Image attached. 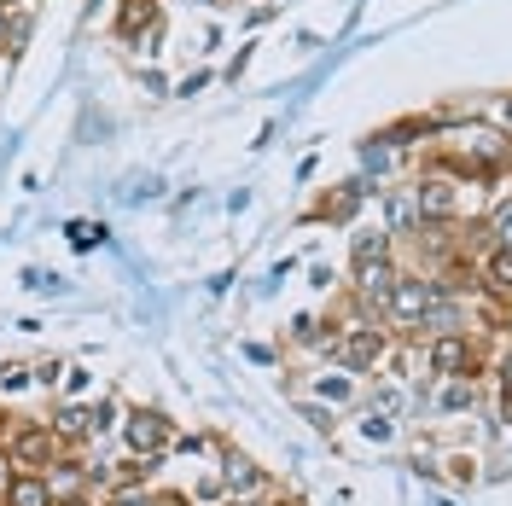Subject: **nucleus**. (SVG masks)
I'll use <instances>...</instances> for the list:
<instances>
[{
    "label": "nucleus",
    "mask_w": 512,
    "mask_h": 506,
    "mask_svg": "<svg viewBox=\"0 0 512 506\" xmlns=\"http://www.w3.org/2000/svg\"><path fill=\"white\" fill-rule=\"evenodd\" d=\"M501 117H507V123H512V99H507V111H501Z\"/></svg>",
    "instance_id": "nucleus-27"
},
{
    "label": "nucleus",
    "mask_w": 512,
    "mask_h": 506,
    "mask_svg": "<svg viewBox=\"0 0 512 506\" xmlns=\"http://www.w3.org/2000/svg\"><path fill=\"white\" fill-rule=\"evenodd\" d=\"M425 373L431 379H483V344L472 332H437V338H425Z\"/></svg>",
    "instance_id": "nucleus-2"
},
{
    "label": "nucleus",
    "mask_w": 512,
    "mask_h": 506,
    "mask_svg": "<svg viewBox=\"0 0 512 506\" xmlns=\"http://www.w3.org/2000/svg\"><path fill=\"white\" fill-rule=\"evenodd\" d=\"M373 262H396V239H390V233H355L350 268H373Z\"/></svg>",
    "instance_id": "nucleus-13"
},
{
    "label": "nucleus",
    "mask_w": 512,
    "mask_h": 506,
    "mask_svg": "<svg viewBox=\"0 0 512 506\" xmlns=\"http://www.w3.org/2000/svg\"><path fill=\"white\" fill-rule=\"evenodd\" d=\"M216 454H222V472L216 477H222V489L233 495V501H256V495L268 489V472L256 466L251 454H239L233 443H216Z\"/></svg>",
    "instance_id": "nucleus-7"
},
{
    "label": "nucleus",
    "mask_w": 512,
    "mask_h": 506,
    "mask_svg": "<svg viewBox=\"0 0 512 506\" xmlns=\"http://www.w3.org/2000/svg\"><path fill=\"white\" fill-rule=\"evenodd\" d=\"M495 408L512 419V349L501 355V361H495Z\"/></svg>",
    "instance_id": "nucleus-16"
},
{
    "label": "nucleus",
    "mask_w": 512,
    "mask_h": 506,
    "mask_svg": "<svg viewBox=\"0 0 512 506\" xmlns=\"http://www.w3.org/2000/svg\"><path fill=\"white\" fill-rule=\"evenodd\" d=\"M64 379V361H41L35 367V384H59Z\"/></svg>",
    "instance_id": "nucleus-23"
},
{
    "label": "nucleus",
    "mask_w": 512,
    "mask_h": 506,
    "mask_svg": "<svg viewBox=\"0 0 512 506\" xmlns=\"http://www.w3.org/2000/svg\"><path fill=\"white\" fill-rule=\"evenodd\" d=\"M94 437H105V431H117V425H123V419H117V402H94Z\"/></svg>",
    "instance_id": "nucleus-19"
},
{
    "label": "nucleus",
    "mask_w": 512,
    "mask_h": 506,
    "mask_svg": "<svg viewBox=\"0 0 512 506\" xmlns=\"http://www.w3.org/2000/svg\"><path fill=\"white\" fill-rule=\"evenodd\" d=\"M332 355H338L344 373H373L384 355H390V338H384V326H338Z\"/></svg>",
    "instance_id": "nucleus-6"
},
{
    "label": "nucleus",
    "mask_w": 512,
    "mask_h": 506,
    "mask_svg": "<svg viewBox=\"0 0 512 506\" xmlns=\"http://www.w3.org/2000/svg\"><path fill=\"white\" fill-rule=\"evenodd\" d=\"M483 233H489V245H512V198L489 210V227H483Z\"/></svg>",
    "instance_id": "nucleus-17"
},
{
    "label": "nucleus",
    "mask_w": 512,
    "mask_h": 506,
    "mask_svg": "<svg viewBox=\"0 0 512 506\" xmlns=\"http://www.w3.org/2000/svg\"><path fill=\"white\" fill-rule=\"evenodd\" d=\"M0 6H6V12H24V6H30V0H0Z\"/></svg>",
    "instance_id": "nucleus-26"
},
{
    "label": "nucleus",
    "mask_w": 512,
    "mask_h": 506,
    "mask_svg": "<svg viewBox=\"0 0 512 506\" xmlns=\"http://www.w3.org/2000/svg\"><path fill=\"white\" fill-rule=\"evenodd\" d=\"M152 506H198L187 489H152Z\"/></svg>",
    "instance_id": "nucleus-21"
},
{
    "label": "nucleus",
    "mask_w": 512,
    "mask_h": 506,
    "mask_svg": "<svg viewBox=\"0 0 512 506\" xmlns=\"http://www.w3.org/2000/svg\"><path fill=\"white\" fill-rule=\"evenodd\" d=\"M35 373L30 367H0V396H18V390H30Z\"/></svg>",
    "instance_id": "nucleus-18"
},
{
    "label": "nucleus",
    "mask_w": 512,
    "mask_h": 506,
    "mask_svg": "<svg viewBox=\"0 0 512 506\" xmlns=\"http://www.w3.org/2000/svg\"><path fill=\"white\" fill-rule=\"evenodd\" d=\"M0 53L12 59V12H6V6H0Z\"/></svg>",
    "instance_id": "nucleus-24"
},
{
    "label": "nucleus",
    "mask_w": 512,
    "mask_h": 506,
    "mask_svg": "<svg viewBox=\"0 0 512 506\" xmlns=\"http://www.w3.org/2000/svg\"><path fill=\"white\" fill-rule=\"evenodd\" d=\"M478 280L489 297H512V245H489L478 262Z\"/></svg>",
    "instance_id": "nucleus-11"
},
{
    "label": "nucleus",
    "mask_w": 512,
    "mask_h": 506,
    "mask_svg": "<svg viewBox=\"0 0 512 506\" xmlns=\"http://www.w3.org/2000/svg\"><path fill=\"white\" fill-rule=\"evenodd\" d=\"M163 12L158 0H123L117 6V41H140V47H158Z\"/></svg>",
    "instance_id": "nucleus-8"
},
{
    "label": "nucleus",
    "mask_w": 512,
    "mask_h": 506,
    "mask_svg": "<svg viewBox=\"0 0 512 506\" xmlns=\"http://www.w3.org/2000/svg\"><path fill=\"white\" fill-rule=\"evenodd\" d=\"M361 204H367V181H344V187H338V192H332V198L315 210V222H350Z\"/></svg>",
    "instance_id": "nucleus-12"
},
{
    "label": "nucleus",
    "mask_w": 512,
    "mask_h": 506,
    "mask_svg": "<svg viewBox=\"0 0 512 506\" xmlns=\"http://www.w3.org/2000/svg\"><path fill=\"white\" fill-rule=\"evenodd\" d=\"M478 402V379H437V413H466Z\"/></svg>",
    "instance_id": "nucleus-14"
},
{
    "label": "nucleus",
    "mask_w": 512,
    "mask_h": 506,
    "mask_svg": "<svg viewBox=\"0 0 512 506\" xmlns=\"http://www.w3.org/2000/svg\"><path fill=\"white\" fill-rule=\"evenodd\" d=\"M507 326H512V315H507Z\"/></svg>",
    "instance_id": "nucleus-29"
},
{
    "label": "nucleus",
    "mask_w": 512,
    "mask_h": 506,
    "mask_svg": "<svg viewBox=\"0 0 512 506\" xmlns=\"http://www.w3.org/2000/svg\"><path fill=\"white\" fill-rule=\"evenodd\" d=\"M117 431H123V448L134 460H163L175 448V419L163 408H128Z\"/></svg>",
    "instance_id": "nucleus-3"
},
{
    "label": "nucleus",
    "mask_w": 512,
    "mask_h": 506,
    "mask_svg": "<svg viewBox=\"0 0 512 506\" xmlns=\"http://www.w3.org/2000/svg\"><path fill=\"white\" fill-rule=\"evenodd\" d=\"M425 309H431V274H396V285L384 291V303H379V326L419 332Z\"/></svg>",
    "instance_id": "nucleus-4"
},
{
    "label": "nucleus",
    "mask_w": 512,
    "mask_h": 506,
    "mask_svg": "<svg viewBox=\"0 0 512 506\" xmlns=\"http://www.w3.org/2000/svg\"><path fill=\"white\" fill-rule=\"evenodd\" d=\"M414 210H419V233L454 227V216H460V187H454V175L425 169V175L414 181Z\"/></svg>",
    "instance_id": "nucleus-5"
},
{
    "label": "nucleus",
    "mask_w": 512,
    "mask_h": 506,
    "mask_svg": "<svg viewBox=\"0 0 512 506\" xmlns=\"http://www.w3.org/2000/svg\"><path fill=\"white\" fill-rule=\"evenodd\" d=\"M0 454L12 472H53V460L64 454V443L53 437L47 419H12L6 437H0Z\"/></svg>",
    "instance_id": "nucleus-1"
},
{
    "label": "nucleus",
    "mask_w": 512,
    "mask_h": 506,
    "mask_svg": "<svg viewBox=\"0 0 512 506\" xmlns=\"http://www.w3.org/2000/svg\"><path fill=\"white\" fill-rule=\"evenodd\" d=\"M0 506H59L47 472H12V483L0 489Z\"/></svg>",
    "instance_id": "nucleus-9"
},
{
    "label": "nucleus",
    "mask_w": 512,
    "mask_h": 506,
    "mask_svg": "<svg viewBox=\"0 0 512 506\" xmlns=\"http://www.w3.org/2000/svg\"><path fill=\"white\" fill-rule=\"evenodd\" d=\"M59 506H105V501H99V495H64Z\"/></svg>",
    "instance_id": "nucleus-25"
},
{
    "label": "nucleus",
    "mask_w": 512,
    "mask_h": 506,
    "mask_svg": "<svg viewBox=\"0 0 512 506\" xmlns=\"http://www.w3.org/2000/svg\"><path fill=\"white\" fill-rule=\"evenodd\" d=\"M384 204H390V239H396V233H402V239H419V210H414V198L390 192Z\"/></svg>",
    "instance_id": "nucleus-15"
},
{
    "label": "nucleus",
    "mask_w": 512,
    "mask_h": 506,
    "mask_svg": "<svg viewBox=\"0 0 512 506\" xmlns=\"http://www.w3.org/2000/svg\"><path fill=\"white\" fill-rule=\"evenodd\" d=\"M47 425H53V437H59L64 448H82V443H94V413L82 408V402H59Z\"/></svg>",
    "instance_id": "nucleus-10"
},
{
    "label": "nucleus",
    "mask_w": 512,
    "mask_h": 506,
    "mask_svg": "<svg viewBox=\"0 0 512 506\" xmlns=\"http://www.w3.org/2000/svg\"><path fill=\"white\" fill-rule=\"evenodd\" d=\"M222 506H233V501H222Z\"/></svg>",
    "instance_id": "nucleus-28"
},
{
    "label": "nucleus",
    "mask_w": 512,
    "mask_h": 506,
    "mask_svg": "<svg viewBox=\"0 0 512 506\" xmlns=\"http://www.w3.org/2000/svg\"><path fill=\"white\" fill-rule=\"evenodd\" d=\"M70 245H82V251H88V245H99V227L94 222H76V227H70Z\"/></svg>",
    "instance_id": "nucleus-22"
},
{
    "label": "nucleus",
    "mask_w": 512,
    "mask_h": 506,
    "mask_svg": "<svg viewBox=\"0 0 512 506\" xmlns=\"http://www.w3.org/2000/svg\"><path fill=\"white\" fill-rule=\"evenodd\" d=\"M105 506H152V489H111Z\"/></svg>",
    "instance_id": "nucleus-20"
}]
</instances>
